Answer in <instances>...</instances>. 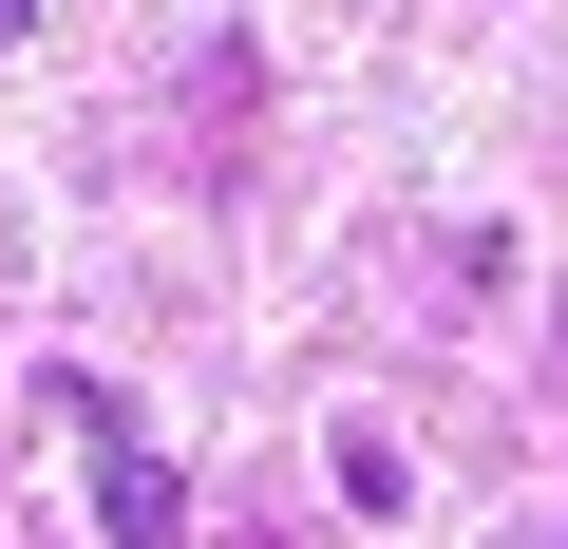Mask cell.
Here are the masks:
<instances>
[{
  "label": "cell",
  "mask_w": 568,
  "mask_h": 549,
  "mask_svg": "<svg viewBox=\"0 0 568 549\" xmlns=\"http://www.w3.org/2000/svg\"><path fill=\"white\" fill-rule=\"evenodd\" d=\"M58 417H77V455H95V530H114V549H190V492H171V455L133 436V398H114V379H58Z\"/></svg>",
  "instance_id": "obj_1"
},
{
  "label": "cell",
  "mask_w": 568,
  "mask_h": 549,
  "mask_svg": "<svg viewBox=\"0 0 568 549\" xmlns=\"http://www.w3.org/2000/svg\"><path fill=\"white\" fill-rule=\"evenodd\" d=\"M0 39H39V0H0Z\"/></svg>",
  "instance_id": "obj_2"
}]
</instances>
